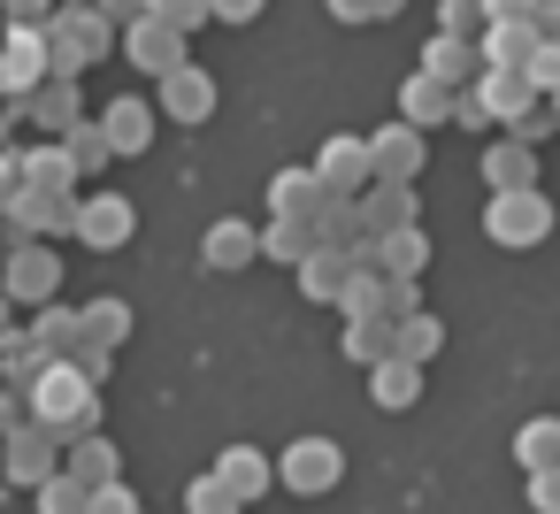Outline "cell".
I'll return each mask as SVG.
<instances>
[{"mask_svg":"<svg viewBox=\"0 0 560 514\" xmlns=\"http://www.w3.org/2000/svg\"><path fill=\"white\" fill-rule=\"evenodd\" d=\"M85 338H93V346H108V353H116V346H124V338H131V307H124V300H116V292H101V300H85Z\"/></svg>","mask_w":560,"mask_h":514,"instance_id":"37","label":"cell"},{"mask_svg":"<svg viewBox=\"0 0 560 514\" xmlns=\"http://www.w3.org/2000/svg\"><path fill=\"white\" fill-rule=\"evenodd\" d=\"M139 231V208L124 192H85V215H78V246L85 254H124Z\"/></svg>","mask_w":560,"mask_h":514,"instance_id":"11","label":"cell"},{"mask_svg":"<svg viewBox=\"0 0 560 514\" xmlns=\"http://www.w3.org/2000/svg\"><path fill=\"white\" fill-rule=\"evenodd\" d=\"M330 24H376V0H323Z\"/></svg>","mask_w":560,"mask_h":514,"instance_id":"45","label":"cell"},{"mask_svg":"<svg viewBox=\"0 0 560 514\" xmlns=\"http://www.w3.org/2000/svg\"><path fill=\"white\" fill-rule=\"evenodd\" d=\"M315 177L330 185V200H369V192H376V154H369V139H353V131L323 139V147H315Z\"/></svg>","mask_w":560,"mask_h":514,"instance_id":"6","label":"cell"},{"mask_svg":"<svg viewBox=\"0 0 560 514\" xmlns=\"http://www.w3.org/2000/svg\"><path fill=\"white\" fill-rule=\"evenodd\" d=\"M514 468H522V483L529 476H560V414H529L514 430Z\"/></svg>","mask_w":560,"mask_h":514,"instance_id":"23","label":"cell"},{"mask_svg":"<svg viewBox=\"0 0 560 514\" xmlns=\"http://www.w3.org/2000/svg\"><path fill=\"white\" fill-rule=\"evenodd\" d=\"M215 101H223V93H215V78H208L200 62H185L177 78H162V85H154L162 124H208V116H215Z\"/></svg>","mask_w":560,"mask_h":514,"instance_id":"14","label":"cell"},{"mask_svg":"<svg viewBox=\"0 0 560 514\" xmlns=\"http://www.w3.org/2000/svg\"><path fill=\"white\" fill-rule=\"evenodd\" d=\"M483 70H529L537 55H545V39H537V24H491L483 39Z\"/></svg>","mask_w":560,"mask_h":514,"instance_id":"27","label":"cell"},{"mask_svg":"<svg viewBox=\"0 0 560 514\" xmlns=\"http://www.w3.org/2000/svg\"><path fill=\"white\" fill-rule=\"evenodd\" d=\"M154 16H162L170 32H185V39H192L200 24H215V0H154Z\"/></svg>","mask_w":560,"mask_h":514,"instance_id":"40","label":"cell"},{"mask_svg":"<svg viewBox=\"0 0 560 514\" xmlns=\"http://www.w3.org/2000/svg\"><path fill=\"white\" fill-rule=\"evenodd\" d=\"M0 9H9V32H47L62 9H55V0H0Z\"/></svg>","mask_w":560,"mask_h":514,"instance_id":"42","label":"cell"},{"mask_svg":"<svg viewBox=\"0 0 560 514\" xmlns=\"http://www.w3.org/2000/svg\"><path fill=\"white\" fill-rule=\"evenodd\" d=\"M369 399H376L384 414H399V407H415V399H422V369H407V361H384V369L369 376Z\"/></svg>","mask_w":560,"mask_h":514,"instance_id":"35","label":"cell"},{"mask_svg":"<svg viewBox=\"0 0 560 514\" xmlns=\"http://www.w3.org/2000/svg\"><path fill=\"white\" fill-rule=\"evenodd\" d=\"M47 430H62V445H85V437H101V384L78 369V361H55L39 384H32V399H24Z\"/></svg>","mask_w":560,"mask_h":514,"instance_id":"1","label":"cell"},{"mask_svg":"<svg viewBox=\"0 0 560 514\" xmlns=\"http://www.w3.org/2000/svg\"><path fill=\"white\" fill-rule=\"evenodd\" d=\"M399 9H407V0H376V24H384V16H399Z\"/></svg>","mask_w":560,"mask_h":514,"instance_id":"50","label":"cell"},{"mask_svg":"<svg viewBox=\"0 0 560 514\" xmlns=\"http://www.w3.org/2000/svg\"><path fill=\"white\" fill-rule=\"evenodd\" d=\"M108 361H116V353H108V346H93V338H85V353H78V369H85V376H93V384H108Z\"/></svg>","mask_w":560,"mask_h":514,"instance_id":"48","label":"cell"},{"mask_svg":"<svg viewBox=\"0 0 560 514\" xmlns=\"http://www.w3.org/2000/svg\"><path fill=\"white\" fill-rule=\"evenodd\" d=\"M269 0H215V24H254Z\"/></svg>","mask_w":560,"mask_h":514,"instance_id":"47","label":"cell"},{"mask_svg":"<svg viewBox=\"0 0 560 514\" xmlns=\"http://www.w3.org/2000/svg\"><path fill=\"white\" fill-rule=\"evenodd\" d=\"M330 208V185L315 177V162H292L269 177V215H292V223H315Z\"/></svg>","mask_w":560,"mask_h":514,"instance_id":"18","label":"cell"},{"mask_svg":"<svg viewBox=\"0 0 560 514\" xmlns=\"http://www.w3.org/2000/svg\"><path fill=\"white\" fill-rule=\"evenodd\" d=\"M346 361H361L369 376L399 361V323H346Z\"/></svg>","mask_w":560,"mask_h":514,"instance_id":"33","label":"cell"},{"mask_svg":"<svg viewBox=\"0 0 560 514\" xmlns=\"http://www.w3.org/2000/svg\"><path fill=\"white\" fill-rule=\"evenodd\" d=\"M453 108H460V93H453V85H438L430 70L399 78V124H415L422 139H430L438 124H453Z\"/></svg>","mask_w":560,"mask_h":514,"instance_id":"19","label":"cell"},{"mask_svg":"<svg viewBox=\"0 0 560 514\" xmlns=\"http://www.w3.org/2000/svg\"><path fill=\"white\" fill-rule=\"evenodd\" d=\"M422 269H430V238H422V223L399 231V238H376V277H407V284H422Z\"/></svg>","mask_w":560,"mask_h":514,"instance_id":"30","label":"cell"},{"mask_svg":"<svg viewBox=\"0 0 560 514\" xmlns=\"http://www.w3.org/2000/svg\"><path fill=\"white\" fill-rule=\"evenodd\" d=\"M78 185L85 177H78V162H70L62 139L32 147V154H9V192H78Z\"/></svg>","mask_w":560,"mask_h":514,"instance_id":"12","label":"cell"},{"mask_svg":"<svg viewBox=\"0 0 560 514\" xmlns=\"http://www.w3.org/2000/svg\"><path fill=\"white\" fill-rule=\"evenodd\" d=\"M39 85H55V47H47V32H9V47H0V93L24 108Z\"/></svg>","mask_w":560,"mask_h":514,"instance_id":"9","label":"cell"},{"mask_svg":"<svg viewBox=\"0 0 560 514\" xmlns=\"http://www.w3.org/2000/svg\"><path fill=\"white\" fill-rule=\"evenodd\" d=\"M261 254H269L277 269H292V277H300V269L323 254V231H315V223H292V215H269V231H261Z\"/></svg>","mask_w":560,"mask_h":514,"instance_id":"25","label":"cell"},{"mask_svg":"<svg viewBox=\"0 0 560 514\" xmlns=\"http://www.w3.org/2000/svg\"><path fill=\"white\" fill-rule=\"evenodd\" d=\"M552 116H560V101H552Z\"/></svg>","mask_w":560,"mask_h":514,"instance_id":"51","label":"cell"},{"mask_svg":"<svg viewBox=\"0 0 560 514\" xmlns=\"http://www.w3.org/2000/svg\"><path fill=\"white\" fill-rule=\"evenodd\" d=\"M200 261H208V269H246V261H261V231L238 223V215H223V223H208Z\"/></svg>","mask_w":560,"mask_h":514,"instance_id":"24","label":"cell"},{"mask_svg":"<svg viewBox=\"0 0 560 514\" xmlns=\"http://www.w3.org/2000/svg\"><path fill=\"white\" fill-rule=\"evenodd\" d=\"M491 24H529V0H483Z\"/></svg>","mask_w":560,"mask_h":514,"instance_id":"49","label":"cell"},{"mask_svg":"<svg viewBox=\"0 0 560 514\" xmlns=\"http://www.w3.org/2000/svg\"><path fill=\"white\" fill-rule=\"evenodd\" d=\"M315 231H323V246H330V254H346V261H353V254L369 246V223H361V200H330V208L315 215Z\"/></svg>","mask_w":560,"mask_h":514,"instance_id":"32","label":"cell"},{"mask_svg":"<svg viewBox=\"0 0 560 514\" xmlns=\"http://www.w3.org/2000/svg\"><path fill=\"white\" fill-rule=\"evenodd\" d=\"M62 147H70V162H78V177H85V185H93V177H101V170L116 162V147H108V131H101V116H85V124H78V131L62 139Z\"/></svg>","mask_w":560,"mask_h":514,"instance_id":"36","label":"cell"},{"mask_svg":"<svg viewBox=\"0 0 560 514\" xmlns=\"http://www.w3.org/2000/svg\"><path fill=\"white\" fill-rule=\"evenodd\" d=\"M483 238L506 246V254H529L552 238V200L545 192H491L483 200Z\"/></svg>","mask_w":560,"mask_h":514,"instance_id":"4","label":"cell"},{"mask_svg":"<svg viewBox=\"0 0 560 514\" xmlns=\"http://www.w3.org/2000/svg\"><path fill=\"white\" fill-rule=\"evenodd\" d=\"M55 476H70V445H62V430H47L39 414H16V422H9V483L39 499Z\"/></svg>","mask_w":560,"mask_h":514,"instance_id":"3","label":"cell"},{"mask_svg":"<svg viewBox=\"0 0 560 514\" xmlns=\"http://www.w3.org/2000/svg\"><path fill=\"white\" fill-rule=\"evenodd\" d=\"M438 353H445V323H438L430 307L407 315V323H399V361H407V369H430Z\"/></svg>","mask_w":560,"mask_h":514,"instance_id":"34","label":"cell"},{"mask_svg":"<svg viewBox=\"0 0 560 514\" xmlns=\"http://www.w3.org/2000/svg\"><path fill=\"white\" fill-rule=\"evenodd\" d=\"M78 215H85V192H9V223H16V238H39V246L78 238Z\"/></svg>","mask_w":560,"mask_h":514,"instance_id":"7","label":"cell"},{"mask_svg":"<svg viewBox=\"0 0 560 514\" xmlns=\"http://www.w3.org/2000/svg\"><path fill=\"white\" fill-rule=\"evenodd\" d=\"M39 514H93V491H85L78 476H55V483L39 491Z\"/></svg>","mask_w":560,"mask_h":514,"instance_id":"41","label":"cell"},{"mask_svg":"<svg viewBox=\"0 0 560 514\" xmlns=\"http://www.w3.org/2000/svg\"><path fill=\"white\" fill-rule=\"evenodd\" d=\"M24 338H32L39 361H78L85 353V307H39Z\"/></svg>","mask_w":560,"mask_h":514,"instance_id":"21","label":"cell"},{"mask_svg":"<svg viewBox=\"0 0 560 514\" xmlns=\"http://www.w3.org/2000/svg\"><path fill=\"white\" fill-rule=\"evenodd\" d=\"M124 62H139V70L162 85V78H177L192 55H185V32H170L162 16H147V24H131V32H124Z\"/></svg>","mask_w":560,"mask_h":514,"instance_id":"13","label":"cell"},{"mask_svg":"<svg viewBox=\"0 0 560 514\" xmlns=\"http://www.w3.org/2000/svg\"><path fill=\"white\" fill-rule=\"evenodd\" d=\"M55 292H62V254L39 246V238H16L9 246V300L16 307H55Z\"/></svg>","mask_w":560,"mask_h":514,"instance_id":"8","label":"cell"},{"mask_svg":"<svg viewBox=\"0 0 560 514\" xmlns=\"http://www.w3.org/2000/svg\"><path fill=\"white\" fill-rule=\"evenodd\" d=\"M369 154H376V185H415L430 170V139L415 124H399V116L369 131Z\"/></svg>","mask_w":560,"mask_h":514,"instance_id":"10","label":"cell"},{"mask_svg":"<svg viewBox=\"0 0 560 514\" xmlns=\"http://www.w3.org/2000/svg\"><path fill=\"white\" fill-rule=\"evenodd\" d=\"M438 85H453V93H468V85H483V47L476 39H453V32H430V47L415 55Z\"/></svg>","mask_w":560,"mask_h":514,"instance_id":"16","label":"cell"},{"mask_svg":"<svg viewBox=\"0 0 560 514\" xmlns=\"http://www.w3.org/2000/svg\"><path fill=\"white\" fill-rule=\"evenodd\" d=\"M93 514H147V506H139L131 483H108V491H93Z\"/></svg>","mask_w":560,"mask_h":514,"instance_id":"44","label":"cell"},{"mask_svg":"<svg viewBox=\"0 0 560 514\" xmlns=\"http://www.w3.org/2000/svg\"><path fill=\"white\" fill-rule=\"evenodd\" d=\"M353 277H361V269H353L346 254H330V246H323V254H315V261L300 269V300H307V307H346Z\"/></svg>","mask_w":560,"mask_h":514,"instance_id":"26","label":"cell"},{"mask_svg":"<svg viewBox=\"0 0 560 514\" xmlns=\"http://www.w3.org/2000/svg\"><path fill=\"white\" fill-rule=\"evenodd\" d=\"M238 506H246V499H238V491H231V483H223L215 468L185 483V514H238Z\"/></svg>","mask_w":560,"mask_h":514,"instance_id":"38","label":"cell"},{"mask_svg":"<svg viewBox=\"0 0 560 514\" xmlns=\"http://www.w3.org/2000/svg\"><path fill=\"white\" fill-rule=\"evenodd\" d=\"M438 32H453V39H483V32H491L483 0H438Z\"/></svg>","mask_w":560,"mask_h":514,"instance_id":"39","label":"cell"},{"mask_svg":"<svg viewBox=\"0 0 560 514\" xmlns=\"http://www.w3.org/2000/svg\"><path fill=\"white\" fill-rule=\"evenodd\" d=\"M453 131H499V116H491V101H483L476 85L460 93V108H453Z\"/></svg>","mask_w":560,"mask_h":514,"instance_id":"43","label":"cell"},{"mask_svg":"<svg viewBox=\"0 0 560 514\" xmlns=\"http://www.w3.org/2000/svg\"><path fill=\"white\" fill-rule=\"evenodd\" d=\"M16 124H32V131H47V139H70L78 124H85V101H78V78H55V85H39L24 108H16Z\"/></svg>","mask_w":560,"mask_h":514,"instance_id":"17","label":"cell"},{"mask_svg":"<svg viewBox=\"0 0 560 514\" xmlns=\"http://www.w3.org/2000/svg\"><path fill=\"white\" fill-rule=\"evenodd\" d=\"M483 101H491V116H499V139L506 131H522L537 108H545V93H537V78L529 70H483V85H476Z\"/></svg>","mask_w":560,"mask_h":514,"instance_id":"15","label":"cell"},{"mask_svg":"<svg viewBox=\"0 0 560 514\" xmlns=\"http://www.w3.org/2000/svg\"><path fill=\"white\" fill-rule=\"evenodd\" d=\"M215 476H223L238 499H269V483H277V468H269L261 445H223V453H215Z\"/></svg>","mask_w":560,"mask_h":514,"instance_id":"28","label":"cell"},{"mask_svg":"<svg viewBox=\"0 0 560 514\" xmlns=\"http://www.w3.org/2000/svg\"><path fill=\"white\" fill-rule=\"evenodd\" d=\"M529 506L537 514H560V476H529Z\"/></svg>","mask_w":560,"mask_h":514,"instance_id":"46","label":"cell"},{"mask_svg":"<svg viewBox=\"0 0 560 514\" xmlns=\"http://www.w3.org/2000/svg\"><path fill=\"white\" fill-rule=\"evenodd\" d=\"M70 476H78L85 491L124 483V453H116V437H85V445H70Z\"/></svg>","mask_w":560,"mask_h":514,"instance_id":"31","label":"cell"},{"mask_svg":"<svg viewBox=\"0 0 560 514\" xmlns=\"http://www.w3.org/2000/svg\"><path fill=\"white\" fill-rule=\"evenodd\" d=\"M154 124H162V108H147L139 93H131V101H108V108H101V131H108V147H116V162L147 154V147H154Z\"/></svg>","mask_w":560,"mask_h":514,"instance_id":"20","label":"cell"},{"mask_svg":"<svg viewBox=\"0 0 560 514\" xmlns=\"http://www.w3.org/2000/svg\"><path fill=\"white\" fill-rule=\"evenodd\" d=\"M483 185H491V192H537V147L491 139V147H483Z\"/></svg>","mask_w":560,"mask_h":514,"instance_id":"22","label":"cell"},{"mask_svg":"<svg viewBox=\"0 0 560 514\" xmlns=\"http://www.w3.org/2000/svg\"><path fill=\"white\" fill-rule=\"evenodd\" d=\"M277 483H284L292 499H330V491L346 483V445H338V437H292V445L277 453Z\"/></svg>","mask_w":560,"mask_h":514,"instance_id":"5","label":"cell"},{"mask_svg":"<svg viewBox=\"0 0 560 514\" xmlns=\"http://www.w3.org/2000/svg\"><path fill=\"white\" fill-rule=\"evenodd\" d=\"M361 223H369V238H399V231H415V185H376V192L361 200Z\"/></svg>","mask_w":560,"mask_h":514,"instance_id":"29","label":"cell"},{"mask_svg":"<svg viewBox=\"0 0 560 514\" xmlns=\"http://www.w3.org/2000/svg\"><path fill=\"white\" fill-rule=\"evenodd\" d=\"M47 47H55V78H85L108 55H124V32L93 9V0H62V16L47 24Z\"/></svg>","mask_w":560,"mask_h":514,"instance_id":"2","label":"cell"}]
</instances>
